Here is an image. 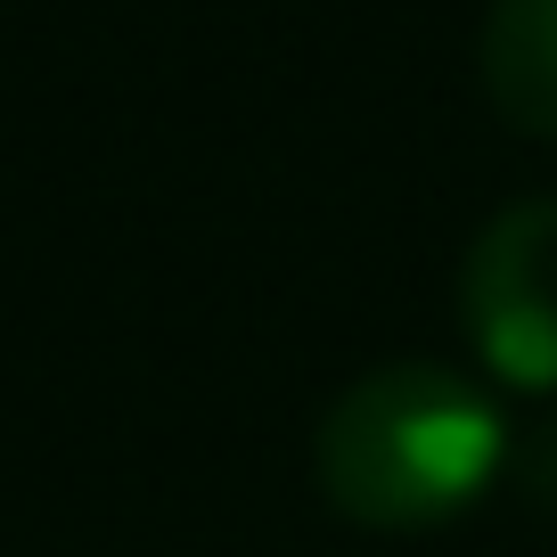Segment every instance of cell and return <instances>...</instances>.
Returning a JSON list of instances; mask_svg holds the SVG:
<instances>
[{"instance_id":"obj_1","label":"cell","mask_w":557,"mask_h":557,"mask_svg":"<svg viewBox=\"0 0 557 557\" xmlns=\"http://www.w3.org/2000/svg\"><path fill=\"white\" fill-rule=\"evenodd\" d=\"M508 468V418L451 361H377L329 401L312 475L336 517L369 533H426L475 508Z\"/></svg>"},{"instance_id":"obj_2","label":"cell","mask_w":557,"mask_h":557,"mask_svg":"<svg viewBox=\"0 0 557 557\" xmlns=\"http://www.w3.org/2000/svg\"><path fill=\"white\" fill-rule=\"evenodd\" d=\"M459 329L517 394H557V197H517L459 262Z\"/></svg>"},{"instance_id":"obj_3","label":"cell","mask_w":557,"mask_h":557,"mask_svg":"<svg viewBox=\"0 0 557 557\" xmlns=\"http://www.w3.org/2000/svg\"><path fill=\"white\" fill-rule=\"evenodd\" d=\"M484 107L524 139H557V0H492L475 25Z\"/></svg>"},{"instance_id":"obj_4","label":"cell","mask_w":557,"mask_h":557,"mask_svg":"<svg viewBox=\"0 0 557 557\" xmlns=\"http://www.w3.org/2000/svg\"><path fill=\"white\" fill-rule=\"evenodd\" d=\"M500 475H517V484H524V500L557 517V418H541V426H533L524 443L508 435V468H500Z\"/></svg>"}]
</instances>
